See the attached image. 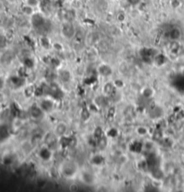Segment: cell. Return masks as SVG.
Returning a JSON list of instances; mask_svg holds the SVG:
<instances>
[{
    "label": "cell",
    "mask_w": 184,
    "mask_h": 192,
    "mask_svg": "<svg viewBox=\"0 0 184 192\" xmlns=\"http://www.w3.org/2000/svg\"><path fill=\"white\" fill-rule=\"evenodd\" d=\"M60 171L67 178H73L77 173L78 167L74 162H65L60 167Z\"/></svg>",
    "instance_id": "obj_1"
},
{
    "label": "cell",
    "mask_w": 184,
    "mask_h": 192,
    "mask_svg": "<svg viewBox=\"0 0 184 192\" xmlns=\"http://www.w3.org/2000/svg\"><path fill=\"white\" fill-rule=\"evenodd\" d=\"M31 23L32 25L37 29V30H42V29H45L46 25H47V22L46 19L44 18V16L42 14L39 13H34L32 18H31Z\"/></svg>",
    "instance_id": "obj_2"
},
{
    "label": "cell",
    "mask_w": 184,
    "mask_h": 192,
    "mask_svg": "<svg viewBox=\"0 0 184 192\" xmlns=\"http://www.w3.org/2000/svg\"><path fill=\"white\" fill-rule=\"evenodd\" d=\"M61 33L66 39H72L76 35V28L74 24L70 21L63 23L61 26Z\"/></svg>",
    "instance_id": "obj_3"
},
{
    "label": "cell",
    "mask_w": 184,
    "mask_h": 192,
    "mask_svg": "<svg viewBox=\"0 0 184 192\" xmlns=\"http://www.w3.org/2000/svg\"><path fill=\"white\" fill-rule=\"evenodd\" d=\"M81 181L86 185H93L95 183V177L90 171H83L81 173Z\"/></svg>",
    "instance_id": "obj_4"
},
{
    "label": "cell",
    "mask_w": 184,
    "mask_h": 192,
    "mask_svg": "<svg viewBox=\"0 0 184 192\" xmlns=\"http://www.w3.org/2000/svg\"><path fill=\"white\" fill-rule=\"evenodd\" d=\"M13 60V54L12 51H9V50H6V51H4L0 57V63L3 66H8L12 63Z\"/></svg>",
    "instance_id": "obj_5"
},
{
    "label": "cell",
    "mask_w": 184,
    "mask_h": 192,
    "mask_svg": "<svg viewBox=\"0 0 184 192\" xmlns=\"http://www.w3.org/2000/svg\"><path fill=\"white\" fill-rule=\"evenodd\" d=\"M43 115H44V111L41 110L40 107H33L30 111L31 118L35 120H40L41 118H43Z\"/></svg>",
    "instance_id": "obj_6"
},
{
    "label": "cell",
    "mask_w": 184,
    "mask_h": 192,
    "mask_svg": "<svg viewBox=\"0 0 184 192\" xmlns=\"http://www.w3.org/2000/svg\"><path fill=\"white\" fill-rule=\"evenodd\" d=\"M67 127L65 123L61 122V123H59L55 127V129H54V133L56 137H61L63 136H65V134L67 133Z\"/></svg>",
    "instance_id": "obj_7"
},
{
    "label": "cell",
    "mask_w": 184,
    "mask_h": 192,
    "mask_svg": "<svg viewBox=\"0 0 184 192\" xmlns=\"http://www.w3.org/2000/svg\"><path fill=\"white\" fill-rule=\"evenodd\" d=\"M181 36V32L179 28H173L171 31L169 32V38L173 41L178 40Z\"/></svg>",
    "instance_id": "obj_8"
},
{
    "label": "cell",
    "mask_w": 184,
    "mask_h": 192,
    "mask_svg": "<svg viewBox=\"0 0 184 192\" xmlns=\"http://www.w3.org/2000/svg\"><path fill=\"white\" fill-rule=\"evenodd\" d=\"M42 103L40 104V108L41 110L43 111L44 112H47V111H50L51 109L53 108V102L50 100H44L43 101H41Z\"/></svg>",
    "instance_id": "obj_9"
},
{
    "label": "cell",
    "mask_w": 184,
    "mask_h": 192,
    "mask_svg": "<svg viewBox=\"0 0 184 192\" xmlns=\"http://www.w3.org/2000/svg\"><path fill=\"white\" fill-rule=\"evenodd\" d=\"M8 135H9V133H8V129L6 126L4 124H0V142L6 140Z\"/></svg>",
    "instance_id": "obj_10"
},
{
    "label": "cell",
    "mask_w": 184,
    "mask_h": 192,
    "mask_svg": "<svg viewBox=\"0 0 184 192\" xmlns=\"http://www.w3.org/2000/svg\"><path fill=\"white\" fill-rule=\"evenodd\" d=\"M104 70H103L102 68L99 67V74L103 77H108V76H110V74H111V69L110 68L109 66H106V65H102L101 66Z\"/></svg>",
    "instance_id": "obj_11"
},
{
    "label": "cell",
    "mask_w": 184,
    "mask_h": 192,
    "mask_svg": "<svg viewBox=\"0 0 184 192\" xmlns=\"http://www.w3.org/2000/svg\"><path fill=\"white\" fill-rule=\"evenodd\" d=\"M70 74L69 72H67V70H62L60 73H59V77L61 78V80L63 82H68L70 80Z\"/></svg>",
    "instance_id": "obj_12"
},
{
    "label": "cell",
    "mask_w": 184,
    "mask_h": 192,
    "mask_svg": "<svg viewBox=\"0 0 184 192\" xmlns=\"http://www.w3.org/2000/svg\"><path fill=\"white\" fill-rule=\"evenodd\" d=\"M33 8L34 7H33V6H29V5H25L23 7V12L25 13V14H27V16H33V14L34 13V11H33Z\"/></svg>",
    "instance_id": "obj_13"
},
{
    "label": "cell",
    "mask_w": 184,
    "mask_h": 192,
    "mask_svg": "<svg viewBox=\"0 0 184 192\" xmlns=\"http://www.w3.org/2000/svg\"><path fill=\"white\" fill-rule=\"evenodd\" d=\"M6 47V39L5 36L0 34V51L3 50Z\"/></svg>",
    "instance_id": "obj_14"
},
{
    "label": "cell",
    "mask_w": 184,
    "mask_h": 192,
    "mask_svg": "<svg viewBox=\"0 0 184 192\" xmlns=\"http://www.w3.org/2000/svg\"><path fill=\"white\" fill-rule=\"evenodd\" d=\"M6 84V81L5 77L0 75V93L5 89Z\"/></svg>",
    "instance_id": "obj_15"
},
{
    "label": "cell",
    "mask_w": 184,
    "mask_h": 192,
    "mask_svg": "<svg viewBox=\"0 0 184 192\" xmlns=\"http://www.w3.org/2000/svg\"><path fill=\"white\" fill-rule=\"evenodd\" d=\"M26 5H29L33 7H35L39 5L38 0H26Z\"/></svg>",
    "instance_id": "obj_16"
},
{
    "label": "cell",
    "mask_w": 184,
    "mask_h": 192,
    "mask_svg": "<svg viewBox=\"0 0 184 192\" xmlns=\"http://www.w3.org/2000/svg\"><path fill=\"white\" fill-rule=\"evenodd\" d=\"M171 5H172L173 7H177V6H179V5H180V1H179V0H172V1H171Z\"/></svg>",
    "instance_id": "obj_17"
}]
</instances>
